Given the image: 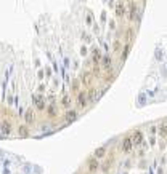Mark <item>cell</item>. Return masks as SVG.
Listing matches in <instances>:
<instances>
[{"instance_id":"cell-18","label":"cell","mask_w":167,"mask_h":174,"mask_svg":"<svg viewBox=\"0 0 167 174\" xmlns=\"http://www.w3.org/2000/svg\"><path fill=\"white\" fill-rule=\"evenodd\" d=\"M133 37H135V32H133L132 29H129V31H127V34H125V42L127 43H132Z\"/></svg>"},{"instance_id":"cell-2","label":"cell","mask_w":167,"mask_h":174,"mask_svg":"<svg viewBox=\"0 0 167 174\" xmlns=\"http://www.w3.org/2000/svg\"><path fill=\"white\" fill-rule=\"evenodd\" d=\"M100 168H101V163H100V160L93 158V156L87 160V169H88V172L95 174V172H98V171H100Z\"/></svg>"},{"instance_id":"cell-11","label":"cell","mask_w":167,"mask_h":174,"mask_svg":"<svg viewBox=\"0 0 167 174\" xmlns=\"http://www.w3.org/2000/svg\"><path fill=\"white\" fill-rule=\"evenodd\" d=\"M34 120H36V114H34V110H32V107H31V109H27L26 114H24V121H26V125H32Z\"/></svg>"},{"instance_id":"cell-12","label":"cell","mask_w":167,"mask_h":174,"mask_svg":"<svg viewBox=\"0 0 167 174\" xmlns=\"http://www.w3.org/2000/svg\"><path fill=\"white\" fill-rule=\"evenodd\" d=\"M18 134H19V137H29V128H27V125H19V128H18Z\"/></svg>"},{"instance_id":"cell-13","label":"cell","mask_w":167,"mask_h":174,"mask_svg":"<svg viewBox=\"0 0 167 174\" xmlns=\"http://www.w3.org/2000/svg\"><path fill=\"white\" fill-rule=\"evenodd\" d=\"M135 18H138V10L135 7V3H130V11H129V19L135 21Z\"/></svg>"},{"instance_id":"cell-5","label":"cell","mask_w":167,"mask_h":174,"mask_svg":"<svg viewBox=\"0 0 167 174\" xmlns=\"http://www.w3.org/2000/svg\"><path fill=\"white\" fill-rule=\"evenodd\" d=\"M32 101H34V105H36V109L39 112H42V110H45V99H43L40 94H32Z\"/></svg>"},{"instance_id":"cell-14","label":"cell","mask_w":167,"mask_h":174,"mask_svg":"<svg viewBox=\"0 0 167 174\" xmlns=\"http://www.w3.org/2000/svg\"><path fill=\"white\" fill-rule=\"evenodd\" d=\"M165 133H167V128H165V118H162V121H161L159 125V137L164 139L165 141Z\"/></svg>"},{"instance_id":"cell-8","label":"cell","mask_w":167,"mask_h":174,"mask_svg":"<svg viewBox=\"0 0 167 174\" xmlns=\"http://www.w3.org/2000/svg\"><path fill=\"white\" fill-rule=\"evenodd\" d=\"M77 117H79L77 110H74V109H68V110H66V114H64V120H66V123H72V121H76V120H77Z\"/></svg>"},{"instance_id":"cell-1","label":"cell","mask_w":167,"mask_h":174,"mask_svg":"<svg viewBox=\"0 0 167 174\" xmlns=\"http://www.w3.org/2000/svg\"><path fill=\"white\" fill-rule=\"evenodd\" d=\"M130 141H132V144L135 145V147H140V145H143V142H145L143 133H141L140 130H135V131L132 133V136H130Z\"/></svg>"},{"instance_id":"cell-16","label":"cell","mask_w":167,"mask_h":174,"mask_svg":"<svg viewBox=\"0 0 167 174\" xmlns=\"http://www.w3.org/2000/svg\"><path fill=\"white\" fill-rule=\"evenodd\" d=\"M71 89H72L74 93H79V91H80V82H79V80H74V82L71 83Z\"/></svg>"},{"instance_id":"cell-22","label":"cell","mask_w":167,"mask_h":174,"mask_svg":"<svg viewBox=\"0 0 167 174\" xmlns=\"http://www.w3.org/2000/svg\"><path fill=\"white\" fill-rule=\"evenodd\" d=\"M85 22H87V26H92V22H93V16H92V14H88V16H87V19H85Z\"/></svg>"},{"instance_id":"cell-24","label":"cell","mask_w":167,"mask_h":174,"mask_svg":"<svg viewBox=\"0 0 167 174\" xmlns=\"http://www.w3.org/2000/svg\"><path fill=\"white\" fill-rule=\"evenodd\" d=\"M109 26H111V29H116V21L111 19V21H109Z\"/></svg>"},{"instance_id":"cell-3","label":"cell","mask_w":167,"mask_h":174,"mask_svg":"<svg viewBox=\"0 0 167 174\" xmlns=\"http://www.w3.org/2000/svg\"><path fill=\"white\" fill-rule=\"evenodd\" d=\"M77 107L79 109H84V107H87V104H88V99H87V94L84 89H80L79 93H77Z\"/></svg>"},{"instance_id":"cell-17","label":"cell","mask_w":167,"mask_h":174,"mask_svg":"<svg viewBox=\"0 0 167 174\" xmlns=\"http://www.w3.org/2000/svg\"><path fill=\"white\" fill-rule=\"evenodd\" d=\"M61 104H63L64 107H69V105H71V96H69V94H64V96L61 98Z\"/></svg>"},{"instance_id":"cell-7","label":"cell","mask_w":167,"mask_h":174,"mask_svg":"<svg viewBox=\"0 0 167 174\" xmlns=\"http://www.w3.org/2000/svg\"><path fill=\"white\" fill-rule=\"evenodd\" d=\"M106 155H108V147H106V145H100V147L95 149V152H93V158L101 160V158H104Z\"/></svg>"},{"instance_id":"cell-9","label":"cell","mask_w":167,"mask_h":174,"mask_svg":"<svg viewBox=\"0 0 167 174\" xmlns=\"http://www.w3.org/2000/svg\"><path fill=\"white\" fill-rule=\"evenodd\" d=\"M103 58V51L100 48H93L92 50V63L93 64H100V61Z\"/></svg>"},{"instance_id":"cell-26","label":"cell","mask_w":167,"mask_h":174,"mask_svg":"<svg viewBox=\"0 0 167 174\" xmlns=\"http://www.w3.org/2000/svg\"><path fill=\"white\" fill-rule=\"evenodd\" d=\"M85 174H92V172H85Z\"/></svg>"},{"instance_id":"cell-23","label":"cell","mask_w":167,"mask_h":174,"mask_svg":"<svg viewBox=\"0 0 167 174\" xmlns=\"http://www.w3.org/2000/svg\"><path fill=\"white\" fill-rule=\"evenodd\" d=\"M80 54H82V56H87V54H88V53H87V48H85V47H82V50H80Z\"/></svg>"},{"instance_id":"cell-15","label":"cell","mask_w":167,"mask_h":174,"mask_svg":"<svg viewBox=\"0 0 167 174\" xmlns=\"http://www.w3.org/2000/svg\"><path fill=\"white\" fill-rule=\"evenodd\" d=\"M45 112L48 114V117H53L56 115V107H55V104H50V105H45Z\"/></svg>"},{"instance_id":"cell-4","label":"cell","mask_w":167,"mask_h":174,"mask_svg":"<svg viewBox=\"0 0 167 174\" xmlns=\"http://www.w3.org/2000/svg\"><path fill=\"white\" fill-rule=\"evenodd\" d=\"M132 149H133V144L130 141V136H125L124 139H122V142H121V150L124 153H130Z\"/></svg>"},{"instance_id":"cell-20","label":"cell","mask_w":167,"mask_h":174,"mask_svg":"<svg viewBox=\"0 0 167 174\" xmlns=\"http://www.w3.org/2000/svg\"><path fill=\"white\" fill-rule=\"evenodd\" d=\"M130 50H132V43H125V47H124V58H122V61H124L127 56H129V53H130Z\"/></svg>"},{"instance_id":"cell-10","label":"cell","mask_w":167,"mask_h":174,"mask_svg":"<svg viewBox=\"0 0 167 174\" xmlns=\"http://www.w3.org/2000/svg\"><path fill=\"white\" fill-rule=\"evenodd\" d=\"M114 13H116V16H118V18H124V16L127 14L125 5L122 3V2H119L118 5H116V8H114Z\"/></svg>"},{"instance_id":"cell-25","label":"cell","mask_w":167,"mask_h":174,"mask_svg":"<svg viewBox=\"0 0 167 174\" xmlns=\"http://www.w3.org/2000/svg\"><path fill=\"white\" fill-rule=\"evenodd\" d=\"M45 74H47L48 77H50V75H52V70H50V69H48V67H45Z\"/></svg>"},{"instance_id":"cell-21","label":"cell","mask_w":167,"mask_h":174,"mask_svg":"<svg viewBox=\"0 0 167 174\" xmlns=\"http://www.w3.org/2000/svg\"><path fill=\"white\" fill-rule=\"evenodd\" d=\"M113 48H114V51H119V50H121V42L116 40V42L113 43Z\"/></svg>"},{"instance_id":"cell-6","label":"cell","mask_w":167,"mask_h":174,"mask_svg":"<svg viewBox=\"0 0 167 174\" xmlns=\"http://www.w3.org/2000/svg\"><path fill=\"white\" fill-rule=\"evenodd\" d=\"M101 66H103V69L109 72V70H113V58H111L109 54H103V58H101Z\"/></svg>"},{"instance_id":"cell-19","label":"cell","mask_w":167,"mask_h":174,"mask_svg":"<svg viewBox=\"0 0 167 174\" xmlns=\"http://www.w3.org/2000/svg\"><path fill=\"white\" fill-rule=\"evenodd\" d=\"M2 130H3V133L10 134V131H12V123H10V121H3L2 123Z\"/></svg>"}]
</instances>
